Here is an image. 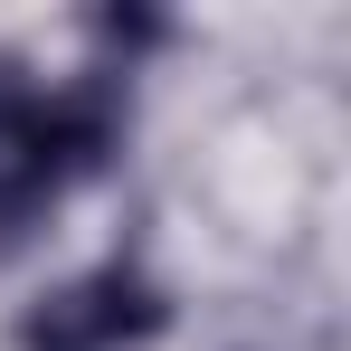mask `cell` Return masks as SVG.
I'll list each match as a JSON object with an SVG mask.
<instances>
[{
  "label": "cell",
  "instance_id": "cell-1",
  "mask_svg": "<svg viewBox=\"0 0 351 351\" xmlns=\"http://www.w3.org/2000/svg\"><path fill=\"white\" fill-rule=\"evenodd\" d=\"M114 133H123L114 76H86V86H58V95H29V114H19V133H10V180L48 209L58 190H76L86 171H105Z\"/></svg>",
  "mask_w": 351,
  "mask_h": 351
},
{
  "label": "cell",
  "instance_id": "cell-2",
  "mask_svg": "<svg viewBox=\"0 0 351 351\" xmlns=\"http://www.w3.org/2000/svg\"><path fill=\"white\" fill-rule=\"evenodd\" d=\"M162 323H171V304L133 266H95L86 285H58L19 323V351H123V342H152Z\"/></svg>",
  "mask_w": 351,
  "mask_h": 351
},
{
  "label": "cell",
  "instance_id": "cell-3",
  "mask_svg": "<svg viewBox=\"0 0 351 351\" xmlns=\"http://www.w3.org/2000/svg\"><path fill=\"white\" fill-rule=\"evenodd\" d=\"M19 114H29V86H19V66L0 58V143L19 133Z\"/></svg>",
  "mask_w": 351,
  "mask_h": 351
}]
</instances>
